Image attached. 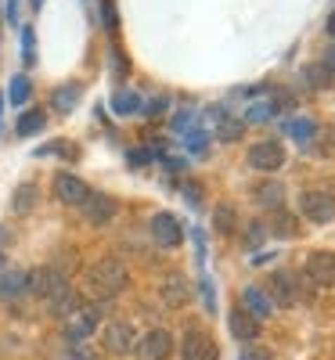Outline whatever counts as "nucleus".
<instances>
[{
    "instance_id": "nucleus-20",
    "label": "nucleus",
    "mask_w": 335,
    "mask_h": 360,
    "mask_svg": "<svg viewBox=\"0 0 335 360\" xmlns=\"http://www.w3.org/2000/svg\"><path fill=\"white\" fill-rule=\"evenodd\" d=\"M213 227H217V234H234L238 231V209L231 202H220L213 209Z\"/></svg>"
},
{
    "instance_id": "nucleus-22",
    "label": "nucleus",
    "mask_w": 335,
    "mask_h": 360,
    "mask_svg": "<svg viewBox=\"0 0 335 360\" xmlns=\"http://www.w3.org/2000/svg\"><path fill=\"white\" fill-rule=\"evenodd\" d=\"M331 76H335V69H331L328 62H314V65H307V69H303V79H307L314 90H324V86H331Z\"/></svg>"
},
{
    "instance_id": "nucleus-1",
    "label": "nucleus",
    "mask_w": 335,
    "mask_h": 360,
    "mask_svg": "<svg viewBox=\"0 0 335 360\" xmlns=\"http://www.w3.org/2000/svg\"><path fill=\"white\" fill-rule=\"evenodd\" d=\"M130 285V274L119 256H101L94 266L83 274V288L98 299V303H105V299H115L119 292H123Z\"/></svg>"
},
{
    "instance_id": "nucleus-8",
    "label": "nucleus",
    "mask_w": 335,
    "mask_h": 360,
    "mask_svg": "<svg viewBox=\"0 0 335 360\" xmlns=\"http://www.w3.org/2000/svg\"><path fill=\"white\" fill-rule=\"evenodd\" d=\"M148 227H151V238H156L163 249H177L184 242V224H180L177 213H156Z\"/></svg>"
},
{
    "instance_id": "nucleus-11",
    "label": "nucleus",
    "mask_w": 335,
    "mask_h": 360,
    "mask_svg": "<svg viewBox=\"0 0 335 360\" xmlns=\"http://www.w3.org/2000/svg\"><path fill=\"white\" fill-rule=\"evenodd\" d=\"M69 285H65V278L58 274V270H51V266H37V270H29V292L33 295H44L47 303L54 295H62Z\"/></svg>"
},
{
    "instance_id": "nucleus-14",
    "label": "nucleus",
    "mask_w": 335,
    "mask_h": 360,
    "mask_svg": "<svg viewBox=\"0 0 335 360\" xmlns=\"http://www.w3.org/2000/svg\"><path fill=\"white\" fill-rule=\"evenodd\" d=\"M241 310H249V314L263 324V321L274 317V310H278V307H274V299H270L260 285H249V288H241Z\"/></svg>"
},
{
    "instance_id": "nucleus-30",
    "label": "nucleus",
    "mask_w": 335,
    "mask_h": 360,
    "mask_svg": "<svg viewBox=\"0 0 335 360\" xmlns=\"http://www.w3.org/2000/svg\"><path fill=\"white\" fill-rule=\"evenodd\" d=\"M314 130H317V127L310 123V119H292V123H289V134H292L299 144H307V141L314 137Z\"/></svg>"
},
{
    "instance_id": "nucleus-33",
    "label": "nucleus",
    "mask_w": 335,
    "mask_h": 360,
    "mask_svg": "<svg viewBox=\"0 0 335 360\" xmlns=\"http://www.w3.org/2000/svg\"><path fill=\"white\" fill-rule=\"evenodd\" d=\"M202 299H206V310H209V314L217 310V295H213V281H209V278H202Z\"/></svg>"
},
{
    "instance_id": "nucleus-9",
    "label": "nucleus",
    "mask_w": 335,
    "mask_h": 360,
    "mask_svg": "<svg viewBox=\"0 0 335 360\" xmlns=\"http://www.w3.org/2000/svg\"><path fill=\"white\" fill-rule=\"evenodd\" d=\"M51 188H54V198L62 205H83L87 195H90V188L83 184V176H76V173H54Z\"/></svg>"
},
{
    "instance_id": "nucleus-25",
    "label": "nucleus",
    "mask_w": 335,
    "mask_h": 360,
    "mask_svg": "<svg viewBox=\"0 0 335 360\" xmlns=\"http://www.w3.org/2000/svg\"><path fill=\"white\" fill-rule=\"evenodd\" d=\"M76 101H80V86H76V83L58 86V90H54V108H58V112H72V108H76Z\"/></svg>"
},
{
    "instance_id": "nucleus-10",
    "label": "nucleus",
    "mask_w": 335,
    "mask_h": 360,
    "mask_svg": "<svg viewBox=\"0 0 335 360\" xmlns=\"http://www.w3.org/2000/svg\"><path fill=\"white\" fill-rule=\"evenodd\" d=\"M180 353H184V360H220V349H217V342H213V335L198 332V328H188L184 332Z\"/></svg>"
},
{
    "instance_id": "nucleus-23",
    "label": "nucleus",
    "mask_w": 335,
    "mask_h": 360,
    "mask_svg": "<svg viewBox=\"0 0 335 360\" xmlns=\"http://www.w3.org/2000/svg\"><path fill=\"white\" fill-rule=\"evenodd\" d=\"M47 127V115L40 112V108H29V112H22V119H18V137H33V134H40Z\"/></svg>"
},
{
    "instance_id": "nucleus-3",
    "label": "nucleus",
    "mask_w": 335,
    "mask_h": 360,
    "mask_svg": "<svg viewBox=\"0 0 335 360\" xmlns=\"http://www.w3.org/2000/svg\"><path fill=\"white\" fill-rule=\"evenodd\" d=\"M299 213L310 224H331L335 220V198L321 188H310V191L299 195Z\"/></svg>"
},
{
    "instance_id": "nucleus-40",
    "label": "nucleus",
    "mask_w": 335,
    "mask_h": 360,
    "mask_svg": "<svg viewBox=\"0 0 335 360\" xmlns=\"http://www.w3.org/2000/svg\"><path fill=\"white\" fill-rule=\"evenodd\" d=\"M148 159H151V155H148V152H130V162H134V166H137V162H141V166H144V162H148Z\"/></svg>"
},
{
    "instance_id": "nucleus-31",
    "label": "nucleus",
    "mask_w": 335,
    "mask_h": 360,
    "mask_svg": "<svg viewBox=\"0 0 335 360\" xmlns=\"http://www.w3.org/2000/svg\"><path fill=\"white\" fill-rule=\"evenodd\" d=\"M29 94H33V83H29L25 76H15V79H11V101H15V105H25Z\"/></svg>"
},
{
    "instance_id": "nucleus-39",
    "label": "nucleus",
    "mask_w": 335,
    "mask_h": 360,
    "mask_svg": "<svg viewBox=\"0 0 335 360\" xmlns=\"http://www.w3.org/2000/svg\"><path fill=\"white\" fill-rule=\"evenodd\" d=\"M8 22H18V0H8Z\"/></svg>"
},
{
    "instance_id": "nucleus-2",
    "label": "nucleus",
    "mask_w": 335,
    "mask_h": 360,
    "mask_svg": "<svg viewBox=\"0 0 335 360\" xmlns=\"http://www.w3.org/2000/svg\"><path fill=\"white\" fill-rule=\"evenodd\" d=\"M98 321H101V307H80L76 314H69L62 321V335L69 346H87V339L98 332Z\"/></svg>"
},
{
    "instance_id": "nucleus-28",
    "label": "nucleus",
    "mask_w": 335,
    "mask_h": 360,
    "mask_svg": "<svg viewBox=\"0 0 335 360\" xmlns=\"http://www.w3.org/2000/svg\"><path fill=\"white\" fill-rule=\"evenodd\" d=\"M278 238H296V220L289 213H282V209H274V227H270Z\"/></svg>"
},
{
    "instance_id": "nucleus-29",
    "label": "nucleus",
    "mask_w": 335,
    "mask_h": 360,
    "mask_svg": "<svg viewBox=\"0 0 335 360\" xmlns=\"http://www.w3.org/2000/svg\"><path fill=\"white\" fill-rule=\"evenodd\" d=\"M22 62L25 65H37V33H33V29H22Z\"/></svg>"
},
{
    "instance_id": "nucleus-21",
    "label": "nucleus",
    "mask_w": 335,
    "mask_h": 360,
    "mask_svg": "<svg viewBox=\"0 0 335 360\" xmlns=\"http://www.w3.org/2000/svg\"><path fill=\"white\" fill-rule=\"evenodd\" d=\"M141 108H144V98L134 94V90H115L112 94V112H119V115H134Z\"/></svg>"
},
{
    "instance_id": "nucleus-4",
    "label": "nucleus",
    "mask_w": 335,
    "mask_h": 360,
    "mask_svg": "<svg viewBox=\"0 0 335 360\" xmlns=\"http://www.w3.org/2000/svg\"><path fill=\"white\" fill-rule=\"evenodd\" d=\"M137 339H141V335L134 332L130 321H108V324L101 328V342H105V349L115 353V356L134 353V349H137Z\"/></svg>"
},
{
    "instance_id": "nucleus-32",
    "label": "nucleus",
    "mask_w": 335,
    "mask_h": 360,
    "mask_svg": "<svg viewBox=\"0 0 335 360\" xmlns=\"http://www.w3.org/2000/svg\"><path fill=\"white\" fill-rule=\"evenodd\" d=\"M184 144L191 148V152H206V130H184Z\"/></svg>"
},
{
    "instance_id": "nucleus-5",
    "label": "nucleus",
    "mask_w": 335,
    "mask_h": 360,
    "mask_svg": "<svg viewBox=\"0 0 335 360\" xmlns=\"http://www.w3.org/2000/svg\"><path fill=\"white\" fill-rule=\"evenodd\" d=\"M303 270H307V281L317 285V288H335V252L328 249H314L307 256V263H303Z\"/></svg>"
},
{
    "instance_id": "nucleus-6",
    "label": "nucleus",
    "mask_w": 335,
    "mask_h": 360,
    "mask_svg": "<svg viewBox=\"0 0 335 360\" xmlns=\"http://www.w3.org/2000/svg\"><path fill=\"white\" fill-rule=\"evenodd\" d=\"M246 162H249L256 173H278V169L285 166V148H282L278 141H260V144L249 148Z\"/></svg>"
},
{
    "instance_id": "nucleus-37",
    "label": "nucleus",
    "mask_w": 335,
    "mask_h": 360,
    "mask_svg": "<svg viewBox=\"0 0 335 360\" xmlns=\"http://www.w3.org/2000/svg\"><path fill=\"white\" fill-rule=\"evenodd\" d=\"M260 238H263V227H260V224H253V227H249V245H256Z\"/></svg>"
},
{
    "instance_id": "nucleus-45",
    "label": "nucleus",
    "mask_w": 335,
    "mask_h": 360,
    "mask_svg": "<svg viewBox=\"0 0 335 360\" xmlns=\"http://www.w3.org/2000/svg\"><path fill=\"white\" fill-rule=\"evenodd\" d=\"M4 266H8V263H4V252H0V270H4Z\"/></svg>"
},
{
    "instance_id": "nucleus-12",
    "label": "nucleus",
    "mask_w": 335,
    "mask_h": 360,
    "mask_svg": "<svg viewBox=\"0 0 335 360\" xmlns=\"http://www.w3.org/2000/svg\"><path fill=\"white\" fill-rule=\"evenodd\" d=\"M112 217H115V198L101 195V191H90L83 202V220L90 227H105V224H112Z\"/></svg>"
},
{
    "instance_id": "nucleus-16",
    "label": "nucleus",
    "mask_w": 335,
    "mask_h": 360,
    "mask_svg": "<svg viewBox=\"0 0 335 360\" xmlns=\"http://www.w3.org/2000/svg\"><path fill=\"white\" fill-rule=\"evenodd\" d=\"M159 295H163V303H166L170 310H180V307H188L191 288H188V281L180 278V274H170V278L159 285Z\"/></svg>"
},
{
    "instance_id": "nucleus-34",
    "label": "nucleus",
    "mask_w": 335,
    "mask_h": 360,
    "mask_svg": "<svg viewBox=\"0 0 335 360\" xmlns=\"http://www.w3.org/2000/svg\"><path fill=\"white\" fill-rule=\"evenodd\" d=\"M62 360H98V356H94V353H90L87 346H72V349H69V353H65Z\"/></svg>"
},
{
    "instance_id": "nucleus-15",
    "label": "nucleus",
    "mask_w": 335,
    "mask_h": 360,
    "mask_svg": "<svg viewBox=\"0 0 335 360\" xmlns=\"http://www.w3.org/2000/svg\"><path fill=\"white\" fill-rule=\"evenodd\" d=\"M270 299H274V307H292L296 299H299V292H296V281H292V274H270L267 278V288H263Z\"/></svg>"
},
{
    "instance_id": "nucleus-42",
    "label": "nucleus",
    "mask_w": 335,
    "mask_h": 360,
    "mask_svg": "<svg viewBox=\"0 0 335 360\" xmlns=\"http://www.w3.org/2000/svg\"><path fill=\"white\" fill-rule=\"evenodd\" d=\"M328 65H331V69H335V47H331V51H328Z\"/></svg>"
},
{
    "instance_id": "nucleus-43",
    "label": "nucleus",
    "mask_w": 335,
    "mask_h": 360,
    "mask_svg": "<svg viewBox=\"0 0 335 360\" xmlns=\"http://www.w3.org/2000/svg\"><path fill=\"white\" fill-rule=\"evenodd\" d=\"M0 127H4V98H0Z\"/></svg>"
},
{
    "instance_id": "nucleus-38",
    "label": "nucleus",
    "mask_w": 335,
    "mask_h": 360,
    "mask_svg": "<svg viewBox=\"0 0 335 360\" xmlns=\"http://www.w3.org/2000/svg\"><path fill=\"white\" fill-rule=\"evenodd\" d=\"M238 360H270V356H267L263 349H253V353H241Z\"/></svg>"
},
{
    "instance_id": "nucleus-27",
    "label": "nucleus",
    "mask_w": 335,
    "mask_h": 360,
    "mask_svg": "<svg viewBox=\"0 0 335 360\" xmlns=\"http://www.w3.org/2000/svg\"><path fill=\"white\" fill-rule=\"evenodd\" d=\"M274 112H278V101H253L249 112H246V119H249V123H267Z\"/></svg>"
},
{
    "instance_id": "nucleus-24",
    "label": "nucleus",
    "mask_w": 335,
    "mask_h": 360,
    "mask_svg": "<svg viewBox=\"0 0 335 360\" xmlns=\"http://www.w3.org/2000/svg\"><path fill=\"white\" fill-rule=\"evenodd\" d=\"M108 65H112V79H119V83L130 76V58H127L123 47H112L108 51Z\"/></svg>"
},
{
    "instance_id": "nucleus-35",
    "label": "nucleus",
    "mask_w": 335,
    "mask_h": 360,
    "mask_svg": "<svg viewBox=\"0 0 335 360\" xmlns=\"http://www.w3.org/2000/svg\"><path fill=\"white\" fill-rule=\"evenodd\" d=\"M191 238H195V259L202 263V259H206V238H202V231H198V227H195V234H191Z\"/></svg>"
},
{
    "instance_id": "nucleus-13",
    "label": "nucleus",
    "mask_w": 335,
    "mask_h": 360,
    "mask_svg": "<svg viewBox=\"0 0 335 360\" xmlns=\"http://www.w3.org/2000/svg\"><path fill=\"white\" fill-rule=\"evenodd\" d=\"M227 328H231V335H234L238 342H246V346H253V342L260 339V321H256L249 310H241V307H234V310L227 314Z\"/></svg>"
},
{
    "instance_id": "nucleus-7",
    "label": "nucleus",
    "mask_w": 335,
    "mask_h": 360,
    "mask_svg": "<svg viewBox=\"0 0 335 360\" xmlns=\"http://www.w3.org/2000/svg\"><path fill=\"white\" fill-rule=\"evenodd\" d=\"M173 335L166 332V328H151V332H144L141 339H137V356L141 360H170L173 356Z\"/></svg>"
},
{
    "instance_id": "nucleus-26",
    "label": "nucleus",
    "mask_w": 335,
    "mask_h": 360,
    "mask_svg": "<svg viewBox=\"0 0 335 360\" xmlns=\"http://www.w3.org/2000/svg\"><path fill=\"white\" fill-rule=\"evenodd\" d=\"M33 205H37V184H22L15 191V198H11V209L15 213H29Z\"/></svg>"
},
{
    "instance_id": "nucleus-17",
    "label": "nucleus",
    "mask_w": 335,
    "mask_h": 360,
    "mask_svg": "<svg viewBox=\"0 0 335 360\" xmlns=\"http://www.w3.org/2000/svg\"><path fill=\"white\" fill-rule=\"evenodd\" d=\"M22 292H29V274L25 270H18V266L0 270V299H15Z\"/></svg>"
},
{
    "instance_id": "nucleus-19",
    "label": "nucleus",
    "mask_w": 335,
    "mask_h": 360,
    "mask_svg": "<svg viewBox=\"0 0 335 360\" xmlns=\"http://www.w3.org/2000/svg\"><path fill=\"white\" fill-rule=\"evenodd\" d=\"M209 115H213V123H217V137H220V141H241V134H246V123H241V119L227 115L220 105L213 108Z\"/></svg>"
},
{
    "instance_id": "nucleus-44",
    "label": "nucleus",
    "mask_w": 335,
    "mask_h": 360,
    "mask_svg": "<svg viewBox=\"0 0 335 360\" xmlns=\"http://www.w3.org/2000/svg\"><path fill=\"white\" fill-rule=\"evenodd\" d=\"M328 195H331V198H335V180H331V184H328Z\"/></svg>"
},
{
    "instance_id": "nucleus-36",
    "label": "nucleus",
    "mask_w": 335,
    "mask_h": 360,
    "mask_svg": "<svg viewBox=\"0 0 335 360\" xmlns=\"http://www.w3.org/2000/svg\"><path fill=\"white\" fill-rule=\"evenodd\" d=\"M144 105H148V108H144L148 115H159V112H163V105H166V98H151V101H144Z\"/></svg>"
},
{
    "instance_id": "nucleus-18",
    "label": "nucleus",
    "mask_w": 335,
    "mask_h": 360,
    "mask_svg": "<svg viewBox=\"0 0 335 360\" xmlns=\"http://www.w3.org/2000/svg\"><path fill=\"white\" fill-rule=\"evenodd\" d=\"M253 202H256L260 209H282L285 188L278 184V180H260V184L253 188Z\"/></svg>"
},
{
    "instance_id": "nucleus-41",
    "label": "nucleus",
    "mask_w": 335,
    "mask_h": 360,
    "mask_svg": "<svg viewBox=\"0 0 335 360\" xmlns=\"http://www.w3.org/2000/svg\"><path fill=\"white\" fill-rule=\"evenodd\" d=\"M324 33L335 37V8H331V15H328V22H324Z\"/></svg>"
}]
</instances>
